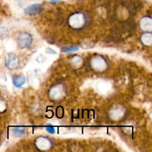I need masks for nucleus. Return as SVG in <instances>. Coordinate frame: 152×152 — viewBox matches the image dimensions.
Returning a JSON list of instances; mask_svg holds the SVG:
<instances>
[{
    "label": "nucleus",
    "instance_id": "1",
    "mask_svg": "<svg viewBox=\"0 0 152 152\" xmlns=\"http://www.w3.org/2000/svg\"><path fill=\"white\" fill-rule=\"evenodd\" d=\"M33 38L31 34L22 33L17 37V42L21 48H26L32 43Z\"/></svg>",
    "mask_w": 152,
    "mask_h": 152
},
{
    "label": "nucleus",
    "instance_id": "2",
    "mask_svg": "<svg viewBox=\"0 0 152 152\" xmlns=\"http://www.w3.org/2000/svg\"><path fill=\"white\" fill-rule=\"evenodd\" d=\"M5 65L9 69H15L19 65V58L14 53H9L5 58Z\"/></svg>",
    "mask_w": 152,
    "mask_h": 152
},
{
    "label": "nucleus",
    "instance_id": "3",
    "mask_svg": "<svg viewBox=\"0 0 152 152\" xmlns=\"http://www.w3.org/2000/svg\"><path fill=\"white\" fill-rule=\"evenodd\" d=\"M43 10V7L41 4H34L29 5L25 9V12L26 14L29 16H36L37 14H39Z\"/></svg>",
    "mask_w": 152,
    "mask_h": 152
},
{
    "label": "nucleus",
    "instance_id": "4",
    "mask_svg": "<svg viewBox=\"0 0 152 152\" xmlns=\"http://www.w3.org/2000/svg\"><path fill=\"white\" fill-rule=\"evenodd\" d=\"M36 144H37V146L40 149H46V148H49L50 146V141L43 137H40L37 139Z\"/></svg>",
    "mask_w": 152,
    "mask_h": 152
},
{
    "label": "nucleus",
    "instance_id": "5",
    "mask_svg": "<svg viewBox=\"0 0 152 152\" xmlns=\"http://www.w3.org/2000/svg\"><path fill=\"white\" fill-rule=\"evenodd\" d=\"M140 25L141 29L143 31H151V19L149 17H145L140 21Z\"/></svg>",
    "mask_w": 152,
    "mask_h": 152
},
{
    "label": "nucleus",
    "instance_id": "6",
    "mask_svg": "<svg viewBox=\"0 0 152 152\" xmlns=\"http://www.w3.org/2000/svg\"><path fill=\"white\" fill-rule=\"evenodd\" d=\"M14 86L20 88L25 83V77L24 76H15L12 79Z\"/></svg>",
    "mask_w": 152,
    "mask_h": 152
},
{
    "label": "nucleus",
    "instance_id": "7",
    "mask_svg": "<svg viewBox=\"0 0 152 152\" xmlns=\"http://www.w3.org/2000/svg\"><path fill=\"white\" fill-rule=\"evenodd\" d=\"M71 19L77 21V22H76V23H74V25H72L73 27H75L76 28H78V27L80 26H82L85 22L84 17H83V16L82 14L73 15V16H71Z\"/></svg>",
    "mask_w": 152,
    "mask_h": 152
},
{
    "label": "nucleus",
    "instance_id": "8",
    "mask_svg": "<svg viewBox=\"0 0 152 152\" xmlns=\"http://www.w3.org/2000/svg\"><path fill=\"white\" fill-rule=\"evenodd\" d=\"M141 41L142 42L144 45H145L150 46L151 44V33H145V34L142 36L141 37Z\"/></svg>",
    "mask_w": 152,
    "mask_h": 152
},
{
    "label": "nucleus",
    "instance_id": "9",
    "mask_svg": "<svg viewBox=\"0 0 152 152\" xmlns=\"http://www.w3.org/2000/svg\"><path fill=\"white\" fill-rule=\"evenodd\" d=\"M13 136L17 137H20L23 136L25 133V129L22 127H16L13 129Z\"/></svg>",
    "mask_w": 152,
    "mask_h": 152
},
{
    "label": "nucleus",
    "instance_id": "10",
    "mask_svg": "<svg viewBox=\"0 0 152 152\" xmlns=\"http://www.w3.org/2000/svg\"><path fill=\"white\" fill-rule=\"evenodd\" d=\"M78 50L79 48L77 46H69V47H64L62 48V50L63 52H72Z\"/></svg>",
    "mask_w": 152,
    "mask_h": 152
},
{
    "label": "nucleus",
    "instance_id": "11",
    "mask_svg": "<svg viewBox=\"0 0 152 152\" xmlns=\"http://www.w3.org/2000/svg\"><path fill=\"white\" fill-rule=\"evenodd\" d=\"M46 131H47L48 133L50 134H54L55 133V129L54 127H53V126H51V125H48V126H46Z\"/></svg>",
    "mask_w": 152,
    "mask_h": 152
},
{
    "label": "nucleus",
    "instance_id": "12",
    "mask_svg": "<svg viewBox=\"0 0 152 152\" xmlns=\"http://www.w3.org/2000/svg\"><path fill=\"white\" fill-rule=\"evenodd\" d=\"M3 109L4 110V103L0 100V111H2Z\"/></svg>",
    "mask_w": 152,
    "mask_h": 152
},
{
    "label": "nucleus",
    "instance_id": "13",
    "mask_svg": "<svg viewBox=\"0 0 152 152\" xmlns=\"http://www.w3.org/2000/svg\"><path fill=\"white\" fill-rule=\"evenodd\" d=\"M50 1L53 3H56V2H58V1H60V0H50Z\"/></svg>",
    "mask_w": 152,
    "mask_h": 152
}]
</instances>
